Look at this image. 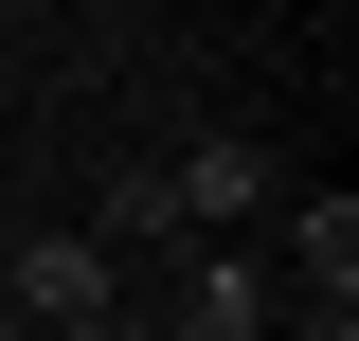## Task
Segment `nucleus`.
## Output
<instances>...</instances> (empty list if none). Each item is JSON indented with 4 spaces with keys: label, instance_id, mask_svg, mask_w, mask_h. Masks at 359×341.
<instances>
[{
    "label": "nucleus",
    "instance_id": "1",
    "mask_svg": "<svg viewBox=\"0 0 359 341\" xmlns=\"http://www.w3.org/2000/svg\"><path fill=\"white\" fill-rule=\"evenodd\" d=\"M108 234H36V252L0 269V305H18V341H72V323H108Z\"/></svg>",
    "mask_w": 359,
    "mask_h": 341
},
{
    "label": "nucleus",
    "instance_id": "2",
    "mask_svg": "<svg viewBox=\"0 0 359 341\" xmlns=\"http://www.w3.org/2000/svg\"><path fill=\"white\" fill-rule=\"evenodd\" d=\"M162 198H180V215H252V198H269V144H233V126H216V144H180Z\"/></svg>",
    "mask_w": 359,
    "mask_h": 341
},
{
    "label": "nucleus",
    "instance_id": "3",
    "mask_svg": "<svg viewBox=\"0 0 359 341\" xmlns=\"http://www.w3.org/2000/svg\"><path fill=\"white\" fill-rule=\"evenodd\" d=\"M287 269H306L323 305H359V198H341V180H323V198L287 215Z\"/></svg>",
    "mask_w": 359,
    "mask_h": 341
},
{
    "label": "nucleus",
    "instance_id": "4",
    "mask_svg": "<svg viewBox=\"0 0 359 341\" xmlns=\"http://www.w3.org/2000/svg\"><path fill=\"white\" fill-rule=\"evenodd\" d=\"M162 341H269V269H198V305H180Z\"/></svg>",
    "mask_w": 359,
    "mask_h": 341
},
{
    "label": "nucleus",
    "instance_id": "5",
    "mask_svg": "<svg viewBox=\"0 0 359 341\" xmlns=\"http://www.w3.org/2000/svg\"><path fill=\"white\" fill-rule=\"evenodd\" d=\"M72 341H144V323H72Z\"/></svg>",
    "mask_w": 359,
    "mask_h": 341
},
{
    "label": "nucleus",
    "instance_id": "6",
    "mask_svg": "<svg viewBox=\"0 0 359 341\" xmlns=\"http://www.w3.org/2000/svg\"><path fill=\"white\" fill-rule=\"evenodd\" d=\"M0 341H18V305H0Z\"/></svg>",
    "mask_w": 359,
    "mask_h": 341
}]
</instances>
